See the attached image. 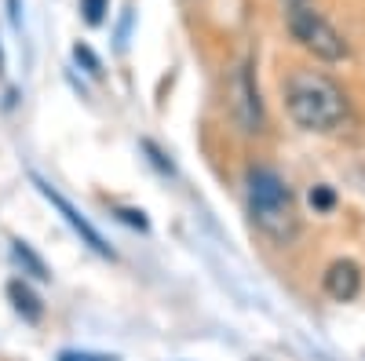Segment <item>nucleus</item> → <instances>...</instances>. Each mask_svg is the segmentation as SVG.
I'll return each mask as SVG.
<instances>
[{
	"instance_id": "obj_15",
	"label": "nucleus",
	"mask_w": 365,
	"mask_h": 361,
	"mask_svg": "<svg viewBox=\"0 0 365 361\" xmlns=\"http://www.w3.org/2000/svg\"><path fill=\"white\" fill-rule=\"evenodd\" d=\"M289 4H303V0H289Z\"/></svg>"
},
{
	"instance_id": "obj_8",
	"label": "nucleus",
	"mask_w": 365,
	"mask_h": 361,
	"mask_svg": "<svg viewBox=\"0 0 365 361\" xmlns=\"http://www.w3.org/2000/svg\"><path fill=\"white\" fill-rule=\"evenodd\" d=\"M11 259L22 266V274H26V278H34V281H51L48 263L34 252V245H26L22 237H15V241H11Z\"/></svg>"
},
{
	"instance_id": "obj_9",
	"label": "nucleus",
	"mask_w": 365,
	"mask_h": 361,
	"mask_svg": "<svg viewBox=\"0 0 365 361\" xmlns=\"http://www.w3.org/2000/svg\"><path fill=\"white\" fill-rule=\"evenodd\" d=\"M106 8H110V0H81V11H84V22L88 26H99L103 15H106Z\"/></svg>"
},
{
	"instance_id": "obj_10",
	"label": "nucleus",
	"mask_w": 365,
	"mask_h": 361,
	"mask_svg": "<svg viewBox=\"0 0 365 361\" xmlns=\"http://www.w3.org/2000/svg\"><path fill=\"white\" fill-rule=\"evenodd\" d=\"M73 58L88 66V73H91V77H103V63H99L96 55H91V48H88V44H77V48H73Z\"/></svg>"
},
{
	"instance_id": "obj_7",
	"label": "nucleus",
	"mask_w": 365,
	"mask_h": 361,
	"mask_svg": "<svg viewBox=\"0 0 365 361\" xmlns=\"http://www.w3.org/2000/svg\"><path fill=\"white\" fill-rule=\"evenodd\" d=\"M8 299H11V307L26 318V321H41V314H44V303L37 299V292L29 288L22 278H15V281H8Z\"/></svg>"
},
{
	"instance_id": "obj_13",
	"label": "nucleus",
	"mask_w": 365,
	"mask_h": 361,
	"mask_svg": "<svg viewBox=\"0 0 365 361\" xmlns=\"http://www.w3.org/2000/svg\"><path fill=\"white\" fill-rule=\"evenodd\" d=\"M125 223H132V226H139V230H146V219H143V212H135V208H125Z\"/></svg>"
},
{
	"instance_id": "obj_5",
	"label": "nucleus",
	"mask_w": 365,
	"mask_h": 361,
	"mask_svg": "<svg viewBox=\"0 0 365 361\" xmlns=\"http://www.w3.org/2000/svg\"><path fill=\"white\" fill-rule=\"evenodd\" d=\"M29 179H34L37 194H41V197H44V201H48V204L55 208V212H58V216H63V219H66V223L73 226V234H77V237L84 241V245H88L91 252H96V256H103V259H113V248H110L106 241H103V234H99L96 226H91V223H88V219H84V216L77 212V208H73V204H70V201H66L63 194H58V190H55V187L48 183V179H41L37 172L29 175Z\"/></svg>"
},
{
	"instance_id": "obj_1",
	"label": "nucleus",
	"mask_w": 365,
	"mask_h": 361,
	"mask_svg": "<svg viewBox=\"0 0 365 361\" xmlns=\"http://www.w3.org/2000/svg\"><path fill=\"white\" fill-rule=\"evenodd\" d=\"M285 110L296 128L325 135L347 120V95L332 77L318 70H296L285 80Z\"/></svg>"
},
{
	"instance_id": "obj_11",
	"label": "nucleus",
	"mask_w": 365,
	"mask_h": 361,
	"mask_svg": "<svg viewBox=\"0 0 365 361\" xmlns=\"http://www.w3.org/2000/svg\"><path fill=\"white\" fill-rule=\"evenodd\" d=\"M58 361H117L113 354H88V350H63Z\"/></svg>"
},
{
	"instance_id": "obj_12",
	"label": "nucleus",
	"mask_w": 365,
	"mask_h": 361,
	"mask_svg": "<svg viewBox=\"0 0 365 361\" xmlns=\"http://www.w3.org/2000/svg\"><path fill=\"white\" fill-rule=\"evenodd\" d=\"M311 204L325 212V208H332V194H329L325 187H314V190H311Z\"/></svg>"
},
{
	"instance_id": "obj_14",
	"label": "nucleus",
	"mask_w": 365,
	"mask_h": 361,
	"mask_svg": "<svg viewBox=\"0 0 365 361\" xmlns=\"http://www.w3.org/2000/svg\"><path fill=\"white\" fill-rule=\"evenodd\" d=\"M0 73H4V51H0Z\"/></svg>"
},
{
	"instance_id": "obj_3",
	"label": "nucleus",
	"mask_w": 365,
	"mask_h": 361,
	"mask_svg": "<svg viewBox=\"0 0 365 361\" xmlns=\"http://www.w3.org/2000/svg\"><path fill=\"white\" fill-rule=\"evenodd\" d=\"M289 29H292V37L307 48L314 58L340 63V58L347 55V41L340 37V29L332 26L322 11H314L307 4H289Z\"/></svg>"
},
{
	"instance_id": "obj_2",
	"label": "nucleus",
	"mask_w": 365,
	"mask_h": 361,
	"mask_svg": "<svg viewBox=\"0 0 365 361\" xmlns=\"http://www.w3.org/2000/svg\"><path fill=\"white\" fill-rule=\"evenodd\" d=\"M245 201H249V216L259 234H267L274 245H289L299 234V216H296V201L292 190L285 187V179L274 168H252L245 179Z\"/></svg>"
},
{
	"instance_id": "obj_6",
	"label": "nucleus",
	"mask_w": 365,
	"mask_h": 361,
	"mask_svg": "<svg viewBox=\"0 0 365 361\" xmlns=\"http://www.w3.org/2000/svg\"><path fill=\"white\" fill-rule=\"evenodd\" d=\"M322 285L336 303H351V299L361 292V270H358L354 259H336V263H329Z\"/></svg>"
},
{
	"instance_id": "obj_4",
	"label": "nucleus",
	"mask_w": 365,
	"mask_h": 361,
	"mask_svg": "<svg viewBox=\"0 0 365 361\" xmlns=\"http://www.w3.org/2000/svg\"><path fill=\"white\" fill-rule=\"evenodd\" d=\"M227 106H230L234 125L245 135L263 132V103H259V88H256L249 58H245V63H237V70L227 80Z\"/></svg>"
}]
</instances>
